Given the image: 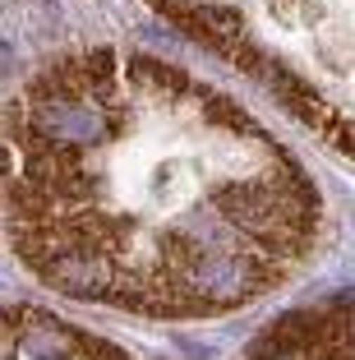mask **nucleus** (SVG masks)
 Wrapping results in <instances>:
<instances>
[{"mask_svg":"<svg viewBox=\"0 0 355 360\" xmlns=\"http://www.w3.org/2000/svg\"><path fill=\"white\" fill-rule=\"evenodd\" d=\"M250 360H351L346 356V300L333 309H295L263 333Z\"/></svg>","mask_w":355,"mask_h":360,"instance_id":"obj_4","label":"nucleus"},{"mask_svg":"<svg viewBox=\"0 0 355 360\" xmlns=\"http://www.w3.org/2000/svg\"><path fill=\"white\" fill-rule=\"evenodd\" d=\"M0 226L51 291L217 319L328 240L318 180L250 106L148 51H65L0 111Z\"/></svg>","mask_w":355,"mask_h":360,"instance_id":"obj_1","label":"nucleus"},{"mask_svg":"<svg viewBox=\"0 0 355 360\" xmlns=\"http://www.w3.org/2000/svg\"><path fill=\"white\" fill-rule=\"evenodd\" d=\"M199 46L245 70L346 153L351 0H148Z\"/></svg>","mask_w":355,"mask_h":360,"instance_id":"obj_2","label":"nucleus"},{"mask_svg":"<svg viewBox=\"0 0 355 360\" xmlns=\"http://www.w3.org/2000/svg\"><path fill=\"white\" fill-rule=\"evenodd\" d=\"M0 360H148L97 333L65 323L51 309H5L0 314Z\"/></svg>","mask_w":355,"mask_h":360,"instance_id":"obj_3","label":"nucleus"}]
</instances>
